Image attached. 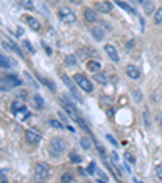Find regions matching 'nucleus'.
Returning <instances> with one entry per match:
<instances>
[{
	"mask_svg": "<svg viewBox=\"0 0 162 183\" xmlns=\"http://www.w3.org/2000/svg\"><path fill=\"white\" fill-rule=\"evenodd\" d=\"M49 178V165L44 162H37L34 169V181L36 183H44Z\"/></svg>",
	"mask_w": 162,
	"mask_h": 183,
	"instance_id": "1",
	"label": "nucleus"
},
{
	"mask_svg": "<svg viewBox=\"0 0 162 183\" xmlns=\"http://www.w3.org/2000/svg\"><path fill=\"white\" fill-rule=\"evenodd\" d=\"M23 81L18 78V76L15 75H7L2 78V92H7L8 89H12V88H16V86H20Z\"/></svg>",
	"mask_w": 162,
	"mask_h": 183,
	"instance_id": "2",
	"label": "nucleus"
},
{
	"mask_svg": "<svg viewBox=\"0 0 162 183\" xmlns=\"http://www.w3.org/2000/svg\"><path fill=\"white\" fill-rule=\"evenodd\" d=\"M59 18H60L65 24H73L76 21V15L70 10V8H66V7L59 8Z\"/></svg>",
	"mask_w": 162,
	"mask_h": 183,
	"instance_id": "3",
	"label": "nucleus"
},
{
	"mask_svg": "<svg viewBox=\"0 0 162 183\" xmlns=\"http://www.w3.org/2000/svg\"><path fill=\"white\" fill-rule=\"evenodd\" d=\"M66 149V143L63 139H59V138H54L50 141V152H52V156L57 157L59 154H62L63 151Z\"/></svg>",
	"mask_w": 162,
	"mask_h": 183,
	"instance_id": "4",
	"label": "nucleus"
},
{
	"mask_svg": "<svg viewBox=\"0 0 162 183\" xmlns=\"http://www.w3.org/2000/svg\"><path fill=\"white\" fill-rule=\"evenodd\" d=\"M73 78H75L76 84H78L83 91H86V92H91V91H92V84H91V81H89V80H88L84 75L78 73V75H75Z\"/></svg>",
	"mask_w": 162,
	"mask_h": 183,
	"instance_id": "5",
	"label": "nucleus"
},
{
	"mask_svg": "<svg viewBox=\"0 0 162 183\" xmlns=\"http://www.w3.org/2000/svg\"><path fill=\"white\" fill-rule=\"evenodd\" d=\"M60 102H62V107H63L66 112H68V115H70V117H71L73 120H76V122L80 123V122H81V120H80V113L76 112V109L73 107V105H70V102L66 101L65 97H60Z\"/></svg>",
	"mask_w": 162,
	"mask_h": 183,
	"instance_id": "6",
	"label": "nucleus"
},
{
	"mask_svg": "<svg viewBox=\"0 0 162 183\" xmlns=\"http://www.w3.org/2000/svg\"><path fill=\"white\" fill-rule=\"evenodd\" d=\"M26 139H28V143L37 144V143L42 141V134L37 133L36 130H26Z\"/></svg>",
	"mask_w": 162,
	"mask_h": 183,
	"instance_id": "7",
	"label": "nucleus"
},
{
	"mask_svg": "<svg viewBox=\"0 0 162 183\" xmlns=\"http://www.w3.org/2000/svg\"><path fill=\"white\" fill-rule=\"evenodd\" d=\"M84 20L88 23L97 21V10H94V8H84Z\"/></svg>",
	"mask_w": 162,
	"mask_h": 183,
	"instance_id": "8",
	"label": "nucleus"
},
{
	"mask_svg": "<svg viewBox=\"0 0 162 183\" xmlns=\"http://www.w3.org/2000/svg\"><path fill=\"white\" fill-rule=\"evenodd\" d=\"M96 10L99 13H110L112 12V5L109 2H106V0H101V2L96 5Z\"/></svg>",
	"mask_w": 162,
	"mask_h": 183,
	"instance_id": "9",
	"label": "nucleus"
},
{
	"mask_svg": "<svg viewBox=\"0 0 162 183\" xmlns=\"http://www.w3.org/2000/svg\"><path fill=\"white\" fill-rule=\"evenodd\" d=\"M104 50L107 52V55L110 57V59H112L113 62H118V54H117V50H115V47H113V45L106 44V47H104Z\"/></svg>",
	"mask_w": 162,
	"mask_h": 183,
	"instance_id": "10",
	"label": "nucleus"
},
{
	"mask_svg": "<svg viewBox=\"0 0 162 183\" xmlns=\"http://www.w3.org/2000/svg\"><path fill=\"white\" fill-rule=\"evenodd\" d=\"M127 75H128V78H131V80H138L139 78V70L136 68L135 65H128L127 66Z\"/></svg>",
	"mask_w": 162,
	"mask_h": 183,
	"instance_id": "11",
	"label": "nucleus"
},
{
	"mask_svg": "<svg viewBox=\"0 0 162 183\" xmlns=\"http://www.w3.org/2000/svg\"><path fill=\"white\" fill-rule=\"evenodd\" d=\"M91 33H92V36H94V39H97V41H102L104 39V28L102 26H94L92 29H91Z\"/></svg>",
	"mask_w": 162,
	"mask_h": 183,
	"instance_id": "12",
	"label": "nucleus"
},
{
	"mask_svg": "<svg viewBox=\"0 0 162 183\" xmlns=\"http://www.w3.org/2000/svg\"><path fill=\"white\" fill-rule=\"evenodd\" d=\"M26 23L29 24L34 31H39V28H41V24H39V21L36 20V18H33V16H26Z\"/></svg>",
	"mask_w": 162,
	"mask_h": 183,
	"instance_id": "13",
	"label": "nucleus"
},
{
	"mask_svg": "<svg viewBox=\"0 0 162 183\" xmlns=\"http://www.w3.org/2000/svg\"><path fill=\"white\" fill-rule=\"evenodd\" d=\"M86 66H88L89 71H94V73H97V71L101 70V63H99L97 60H89Z\"/></svg>",
	"mask_w": 162,
	"mask_h": 183,
	"instance_id": "14",
	"label": "nucleus"
},
{
	"mask_svg": "<svg viewBox=\"0 0 162 183\" xmlns=\"http://www.w3.org/2000/svg\"><path fill=\"white\" fill-rule=\"evenodd\" d=\"M109 76H107V73H102V71H97L96 75H94V80H96L97 83H101V84H106L109 80Z\"/></svg>",
	"mask_w": 162,
	"mask_h": 183,
	"instance_id": "15",
	"label": "nucleus"
},
{
	"mask_svg": "<svg viewBox=\"0 0 162 183\" xmlns=\"http://www.w3.org/2000/svg\"><path fill=\"white\" fill-rule=\"evenodd\" d=\"M115 3H117V5L120 7V8H123V10H127V12H128L130 15H135V13H136V12H135V8H131V7H130L128 3L122 2V0H115Z\"/></svg>",
	"mask_w": 162,
	"mask_h": 183,
	"instance_id": "16",
	"label": "nucleus"
},
{
	"mask_svg": "<svg viewBox=\"0 0 162 183\" xmlns=\"http://www.w3.org/2000/svg\"><path fill=\"white\" fill-rule=\"evenodd\" d=\"M15 115H16V118L24 120V118H28V117H29V110H28L26 107H23V109H20V110H18Z\"/></svg>",
	"mask_w": 162,
	"mask_h": 183,
	"instance_id": "17",
	"label": "nucleus"
},
{
	"mask_svg": "<svg viewBox=\"0 0 162 183\" xmlns=\"http://www.w3.org/2000/svg\"><path fill=\"white\" fill-rule=\"evenodd\" d=\"M33 99H34V102H36V107H37V109H44V101H42V97H41L39 94H34Z\"/></svg>",
	"mask_w": 162,
	"mask_h": 183,
	"instance_id": "18",
	"label": "nucleus"
},
{
	"mask_svg": "<svg viewBox=\"0 0 162 183\" xmlns=\"http://www.w3.org/2000/svg\"><path fill=\"white\" fill-rule=\"evenodd\" d=\"M18 3H20L21 7H24V8H28V10H31V8L34 7V3H33V0H16Z\"/></svg>",
	"mask_w": 162,
	"mask_h": 183,
	"instance_id": "19",
	"label": "nucleus"
},
{
	"mask_svg": "<svg viewBox=\"0 0 162 183\" xmlns=\"http://www.w3.org/2000/svg\"><path fill=\"white\" fill-rule=\"evenodd\" d=\"M65 63H66V66H75L76 65V57L75 55H66L65 57Z\"/></svg>",
	"mask_w": 162,
	"mask_h": 183,
	"instance_id": "20",
	"label": "nucleus"
},
{
	"mask_svg": "<svg viewBox=\"0 0 162 183\" xmlns=\"http://www.w3.org/2000/svg\"><path fill=\"white\" fill-rule=\"evenodd\" d=\"M143 7H144V12H146L148 15L154 12V5H152V2H151V0H146V3L143 5Z\"/></svg>",
	"mask_w": 162,
	"mask_h": 183,
	"instance_id": "21",
	"label": "nucleus"
},
{
	"mask_svg": "<svg viewBox=\"0 0 162 183\" xmlns=\"http://www.w3.org/2000/svg\"><path fill=\"white\" fill-rule=\"evenodd\" d=\"M154 21H156L157 24H160V23H162V7L156 10V13H154Z\"/></svg>",
	"mask_w": 162,
	"mask_h": 183,
	"instance_id": "22",
	"label": "nucleus"
},
{
	"mask_svg": "<svg viewBox=\"0 0 162 183\" xmlns=\"http://www.w3.org/2000/svg\"><path fill=\"white\" fill-rule=\"evenodd\" d=\"M0 62H2V66H3V68H8V66H12V65H8V63H13V62L8 59V57H5V55L0 57Z\"/></svg>",
	"mask_w": 162,
	"mask_h": 183,
	"instance_id": "23",
	"label": "nucleus"
},
{
	"mask_svg": "<svg viewBox=\"0 0 162 183\" xmlns=\"http://www.w3.org/2000/svg\"><path fill=\"white\" fill-rule=\"evenodd\" d=\"M49 125H50V127H54V128L63 130V123H62V122H59V120H50V122H49Z\"/></svg>",
	"mask_w": 162,
	"mask_h": 183,
	"instance_id": "24",
	"label": "nucleus"
},
{
	"mask_svg": "<svg viewBox=\"0 0 162 183\" xmlns=\"http://www.w3.org/2000/svg\"><path fill=\"white\" fill-rule=\"evenodd\" d=\"M23 107H24V105H23L21 102H18V101H16V102H13V105H12V112H13V113H16L18 110L23 109Z\"/></svg>",
	"mask_w": 162,
	"mask_h": 183,
	"instance_id": "25",
	"label": "nucleus"
},
{
	"mask_svg": "<svg viewBox=\"0 0 162 183\" xmlns=\"http://www.w3.org/2000/svg\"><path fill=\"white\" fill-rule=\"evenodd\" d=\"M81 146L84 148V149H89L91 148V141H89V138H81Z\"/></svg>",
	"mask_w": 162,
	"mask_h": 183,
	"instance_id": "26",
	"label": "nucleus"
},
{
	"mask_svg": "<svg viewBox=\"0 0 162 183\" xmlns=\"http://www.w3.org/2000/svg\"><path fill=\"white\" fill-rule=\"evenodd\" d=\"M62 80H63V83H65L66 86H68L70 89H71V88H75V86H73V83L70 81V78H68V76H66V75H62Z\"/></svg>",
	"mask_w": 162,
	"mask_h": 183,
	"instance_id": "27",
	"label": "nucleus"
},
{
	"mask_svg": "<svg viewBox=\"0 0 162 183\" xmlns=\"http://www.w3.org/2000/svg\"><path fill=\"white\" fill-rule=\"evenodd\" d=\"M73 181V177L70 175V173H65V175H62V183H71Z\"/></svg>",
	"mask_w": 162,
	"mask_h": 183,
	"instance_id": "28",
	"label": "nucleus"
},
{
	"mask_svg": "<svg viewBox=\"0 0 162 183\" xmlns=\"http://www.w3.org/2000/svg\"><path fill=\"white\" fill-rule=\"evenodd\" d=\"M70 160H71V162H80L81 157H80L76 152H71V154H70Z\"/></svg>",
	"mask_w": 162,
	"mask_h": 183,
	"instance_id": "29",
	"label": "nucleus"
},
{
	"mask_svg": "<svg viewBox=\"0 0 162 183\" xmlns=\"http://www.w3.org/2000/svg\"><path fill=\"white\" fill-rule=\"evenodd\" d=\"M125 159H127L130 164H135V162H136V159L133 157V154H130V152H127V154H125Z\"/></svg>",
	"mask_w": 162,
	"mask_h": 183,
	"instance_id": "30",
	"label": "nucleus"
},
{
	"mask_svg": "<svg viewBox=\"0 0 162 183\" xmlns=\"http://www.w3.org/2000/svg\"><path fill=\"white\" fill-rule=\"evenodd\" d=\"M23 47H24V49H26L28 52H34V49H33V45H31L29 42H28V41H24V42H23Z\"/></svg>",
	"mask_w": 162,
	"mask_h": 183,
	"instance_id": "31",
	"label": "nucleus"
},
{
	"mask_svg": "<svg viewBox=\"0 0 162 183\" xmlns=\"http://www.w3.org/2000/svg\"><path fill=\"white\" fill-rule=\"evenodd\" d=\"M156 175H157V178L162 181V165H157V167H156Z\"/></svg>",
	"mask_w": 162,
	"mask_h": 183,
	"instance_id": "32",
	"label": "nucleus"
},
{
	"mask_svg": "<svg viewBox=\"0 0 162 183\" xmlns=\"http://www.w3.org/2000/svg\"><path fill=\"white\" fill-rule=\"evenodd\" d=\"M86 172H88V173H94V172H96V164H94V162H91Z\"/></svg>",
	"mask_w": 162,
	"mask_h": 183,
	"instance_id": "33",
	"label": "nucleus"
},
{
	"mask_svg": "<svg viewBox=\"0 0 162 183\" xmlns=\"http://www.w3.org/2000/svg\"><path fill=\"white\" fill-rule=\"evenodd\" d=\"M96 173H97V177H99L101 180L107 181V177H106V175H104V173H102V170H99V169H97V170H96Z\"/></svg>",
	"mask_w": 162,
	"mask_h": 183,
	"instance_id": "34",
	"label": "nucleus"
},
{
	"mask_svg": "<svg viewBox=\"0 0 162 183\" xmlns=\"http://www.w3.org/2000/svg\"><path fill=\"white\" fill-rule=\"evenodd\" d=\"M107 139H109V141H110V144H113V146H117V144H118V143H117V141H115V139H113V138H112V136H110V134H107Z\"/></svg>",
	"mask_w": 162,
	"mask_h": 183,
	"instance_id": "35",
	"label": "nucleus"
},
{
	"mask_svg": "<svg viewBox=\"0 0 162 183\" xmlns=\"http://www.w3.org/2000/svg\"><path fill=\"white\" fill-rule=\"evenodd\" d=\"M110 156H112V160H113V162H118V154H117V152H112Z\"/></svg>",
	"mask_w": 162,
	"mask_h": 183,
	"instance_id": "36",
	"label": "nucleus"
},
{
	"mask_svg": "<svg viewBox=\"0 0 162 183\" xmlns=\"http://www.w3.org/2000/svg\"><path fill=\"white\" fill-rule=\"evenodd\" d=\"M157 125L162 128V113H159V115H157Z\"/></svg>",
	"mask_w": 162,
	"mask_h": 183,
	"instance_id": "37",
	"label": "nucleus"
},
{
	"mask_svg": "<svg viewBox=\"0 0 162 183\" xmlns=\"http://www.w3.org/2000/svg\"><path fill=\"white\" fill-rule=\"evenodd\" d=\"M144 123L149 125V113H148V112H144Z\"/></svg>",
	"mask_w": 162,
	"mask_h": 183,
	"instance_id": "38",
	"label": "nucleus"
},
{
	"mask_svg": "<svg viewBox=\"0 0 162 183\" xmlns=\"http://www.w3.org/2000/svg\"><path fill=\"white\" fill-rule=\"evenodd\" d=\"M102 28H104V31H110V26L107 23H102Z\"/></svg>",
	"mask_w": 162,
	"mask_h": 183,
	"instance_id": "39",
	"label": "nucleus"
},
{
	"mask_svg": "<svg viewBox=\"0 0 162 183\" xmlns=\"http://www.w3.org/2000/svg\"><path fill=\"white\" fill-rule=\"evenodd\" d=\"M2 183H8L7 178H5V172H3V170H2Z\"/></svg>",
	"mask_w": 162,
	"mask_h": 183,
	"instance_id": "40",
	"label": "nucleus"
},
{
	"mask_svg": "<svg viewBox=\"0 0 162 183\" xmlns=\"http://www.w3.org/2000/svg\"><path fill=\"white\" fill-rule=\"evenodd\" d=\"M135 2L139 3V5H144V3H146V0H135Z\"/></svg>",
	"mask_w": 162,
	"mask_h": 183,
	"instance_id": "41",
	"label": "nucleus"
},
{
	"mask_svg": "<svg viewBox=\"0 0 162 183\" xmlns=\"http://www.w3.org/2000/svg\"><path fill=\"white\" fill-rule=\"evenodd\" d=\"M70 2H73V3H80L81 0H70Z\"/></svg>",
	"mask_w": 162,
	"mask_h": 183,
	"instance_id": "42",
	"label": "nucleus"
},
{
	"mask_svg": "<svg viewBox=\"0 0 162 183\" xmlns=\"http://www.w3.org/2000/svg\"><path fill=\"white\" fill-rule=\"evenodd\" d=\"M88 183H91V181H88Z\"/></svg>",
	"mask_w": 162,
	"mask_h": 183,
	"instance_id": "43",
	"label": "nucleus"
},
{
	"mask_svg": "<svg viewBox=\"0 0 162 183\" xmlns=\"http://www.w3.org/2000/svg\"><path fill=\"white\" fill-rule=\"evenodd\" d=\"M138 183H141V181H138Z\"/></svg>",
	"mask_w": 162,
	"mask_h": 183,
	"instance_id": "44",
	"label": "nucleus"
}]
</instances>
